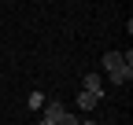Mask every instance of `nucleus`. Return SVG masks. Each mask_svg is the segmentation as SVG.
<instances>
[{"label": "nucleus", "mask_w": 133, "mask_h": 125, "mask_svg": "<svg viewBox=\"0 0 133 125\" xmlns=\"http://www.w3.org/2000/svg\"><path fill=\"white\" fill-rule=\"evenodd\" d=\"M26 103H30V107H33V111H41V107H44V103H48V99H44V96H41V92H33V96H30V99H26Z\"/></svg>", "instance_id": "nucleus-5"}, {"label": "nucleus", "mask_w": 133, "mask_h": 125, "mask_svg": "<svg viewBox=\"0 0 133 125\" xmlns=\"http://www.w3.org/2000/svg\"><path fill=\"white\" fill-rule=\"evenodd\" d=\"M129 66H133V55H129V52H126V55H122V52H107V55H104V70L111 74L115 85H129V77H133Z\"/></svg>", "instance_id": "nucleus-1"}, {"label": "nucleus", "mask_w": 133, "mask_h": 125, "mask_svg": "<svg viewBox=\"0 0 133 125\" xmlns=\"http://www.w3.org/2000/svg\"><path fill=\"white\" fill-rule=\"evenodd\" d=\"M41 125H78V118L66 111L59 99H48V103H44V118H41Z\"/></svg>", "instance_id": "nucleus-2"}, {"label": "nucleus", "mask_w": 133, "mask_h": 125, "mask_svg": "<svg viewBox=\"0 0 133 125\" xmlns=\"http://www.w3.org/2000/svg\"><path fill=\"white\" fill-rule=\"evenodd\" d=\"M81 92H92V96H104V85H100L96 74H85V81H81Z\"/></svg>", "instance_id": "nucleus-3"}, {"label": "nucleus", "mask_w": 133, "mask_h": 125, "mask_svg": "<svg viewBox=\"0 0 133 125\" xmlns=\"http://www.w3.org/2000/svg\"><path fill=\"white\" fill-rule=\"evenodd\" d=\"M100 99H104V96H92V92H78V107H81V111H92Z\"/></svg>", "instance_id": "nucleus-4"}]
</instances>
